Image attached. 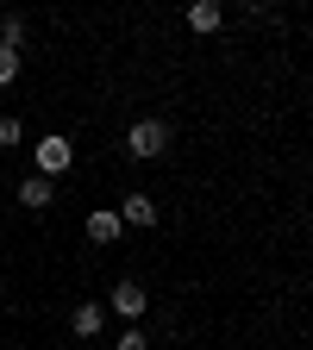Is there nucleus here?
<instances>
[{
	"label": "nucleus",
	"instance_id": "obj_10",
	"mask_svg": "<svg viewBox=\"0 0 313 350\" xmlns=\"http://www.w3.org/2000/svg\"><path fill=\"white\" fill-rule=\"evenodd\" d=\"M19 69H25V57H13V51H0V88H13V81H19Z\"/></svg>",
	"mask_w": 313,
	"mask_h": 350
},
{
	"label": "nucleus",
	"instance_id": "obj_11",
	"mask_svg": "<svg viewBox=\"0 0 313 350\" xmlns=\"http://www.w3.org/2000/svg\"><path fill=\"white\" fill-rule=\"evenodd\" d=\"M19 138H25V125H19V119H13V113H7V119H0V150H13V144H19Z\"/></svg>",
	"mask_w": 313,
	"mask_h": 350
},
{
	"label": "nucleus",
	"instance_id": "obj_5",
	"mask_svg": "<svg viewBox=\"0 0 313 350\" xmlns=\"http://www.w3.org/2000/svg\"><path fill=\"white\" fill-rule=\"evenodd\" d=\"M69 332H75V338H88V344H95V338L107 332V306H95V300H82V306H75V313H69Z\"/></svg>",
	"mask_w": 313,
	"mask_h": 350
},
{
	"label": "nucleus",
	"instance_id": "obj_9",
	"mask_svg": "<svg viewBox=\"0 0 313 350\" xmlns=\"http://www.w3.org/2000/svg\"><path fill=\"white\" fill-rule=\"evenodd\" d=\"M25 38H32L25 13H7V19H0V51H13V57H25Z\"/></svg>",
	"mask_w": 313,
	"mask_h": 350
},
{
	"label": "nucleus",
	"instance_id": "obj_2",
	"mask_svg": "<svg viewBox=\"0 0 313 350\" xmlns=\"http://www.w3.org/2000/svg\"><path fill=\"white\" fill-rule=\"evenodd\" d=\"M69 163H75V144L63 138V131H44V138H38V175L57 182V175H69Z\"/></svg>",
	"mask_w": 313,
	"mask_h": 350
},
{
	"label": "nucleus",
	"instance_id": "obj_6",
	"mask_svg": "<svg viewBox=\"0 0 313 350\" xmlns=\"http://www.w3.org/2000/svg\"><path fill=\"white\" fill-rule=\"evenodd\" d=\"M219 25H226V7H219V0H195V7H188V31L213 38Z\"/></svg>",
	"mask_w": 313,
	"mask_h": 350
},
{
	"label": "nucleus",
	"instance_id": "obj_7",
	"mask_svg": "<svg viewBox=\"0 0 313 350\" xmlns=\"http://www.w3.org/2000/svg\"><path fill=\"white\" fill-rule=\"evenodd\" d=\"M119 213L113 206H95V213H88V238H95V244H119Z\"/></svg>",
	"mask_w": 313,
	"mask_h": 350
},
{
	"label": "nucleus",
	"instance_id": "obj_1",
	"mask_svg": "<svg viewBox=\"0 0 313 350\" xmlns=\"http://www.w3.org/2000/svg\"><path fill=\"white\" fill-rule=\"evenodd\" d=\"M169 119H132V131H125V157L132 163H157L163 150H169Z\"/></svg>",
	"mask_w": 313,
	"mask_h": 350
},
{
	"label": "nucleus",
	"instance_id": "obj_3",
	"mask_svg": "<svg viewBox=\"0 0 313 350\" xmlns=\"http://www.w3.org/2000/svg\"><path fill=\"white\" fill-rule=\"evenodd\" d=\"M107 306H113V313H119V319H132V325H138V319L151 313V294H145V282H132V275H125V282H113V294H107Z\"/></svg>",
	"mask_w": 313,
	"mask_h": 350
},
{
	"label": "nucleus",
	"instance_id": "obj_12",
	"mask_svg": "<svg viewBox=\"0 0 313 350\" xmlns=\"http://www.w3.org/2000/svg\"><path fill=\"white\" fill-rule=\"evenodd\" d=\"M113 350H151V344H145V332H138V325H132V332H119V344H113Z\"/></svg>",
	"mask_w": 313,
	"mask_h": 350
},
{
	"label": "nucleus",
	"instance_id": "obj_8",
	"mask_svg": "<svg viewBox=\"0 0 313 350\" xmlns=\"http://www.w3.org/2000/svg\"><path fill=\"white\" fill-rule=\"evenodd\" d=\"M51 200H57V188L44 182V175H25V182H19V206H25V213H44Z\"/></svg>",
	"mask_w": 313,
	"mask_h": 350
},
{
	"label": "nucleus",
	"instance_id": "obj_4",
	"mask_svg": "<svg viewBox=\"0 0 313 350\" xmlns=\"http://www.w3.org/2000/svg\"><path fill=\"white\" fill-rule=\"evenodd\" d=\"M113 213H119V226H132V232H151V226H157V200H151L145 188H138V194H125Z\"/></svg>",
	"mask_w": 313,
	"mask_h": 350
}]
</instances>
